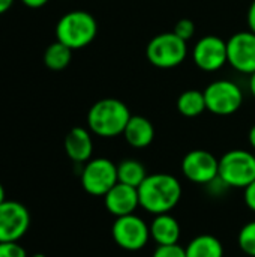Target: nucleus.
Returning a JSON list of instances; mask_svg holds the SVG:
<instances>
[{
	"label": "nucleus",
	"instance_id": "6",
	"mask_svg": "<svg viewBox=\"0 0 255 257\" xmlns=\"http://www.w3.org/2000/svg\"><path fill=\"white\" fill-rule=\"evenodd\" d=\"M206 108L216 116L234 114L243 104L242 89L230 80H215L204 90Z\"/></svg>",
	"mask_w": 255,
	"mask_h": 257
},
{
	"label": "nucleus",
	"instance_id": "4",
	"mask_svg": "<svg viewBox=\"0 0 255 257\" xmlns=\"http://www.w3.org/2000/svg\"><path fill=\"white\" fill-rule=\"evenodd\" d=\"M218 176L228 188H246L255 181V152L233 149L219 158Z\"/></svg>",
	"mask_w": 255,
	"mask_h": 257
},
{
	"label": "nucleus",
	"instance_id": "19",
	"mask_svg": "<svg viewBox=\"0 0 255 257\" xmlns=\"http://www.w3.org/2000/svg\"><path fill=\"white\" fill-rule=\"evenodd\" d=\"M146 178H147V170L138 160L129 158L117 164V179L122 184L138 188Z\"/></svg>",
	"mask_w": 255,
	"mask_h": 257
},
{
	"label": "nucleus",
	"instance_id": "17",
	"mask_svg": "<svg viewBox=\"0 0 255 257\" xmlns=\"http://www.w3.org/2000/svg\"><path fill=\"white\" fill-rule=\"evenodd\" d=\"M186 257H224V247L213 235H198L185 247Z\"/></svg>",
	"mask_w": 255,
	"mask_h": 257
},
{
	"label": "nucleus",
	"instance_id": "7",
	"mask_svg": "<svg viewBox=\"0 0 255 257\" xmlns=\"http://www.w3.org/2000/svg\"><path fill=\"white\" fill-rule=\"evenodd\" d=\"M80 178L86 193L104 197L119 182L117 166L108 158H93L84 164Z\"/></svg>",
	"mask_w": 255,
	"mask_h": 257
},
{
	"label": "nucleus",
	"instance_id": "18",
	"mask_svg": "<svg viewBox=\"0 0 255 257\" xmlns=\"http://www.w3.org/2000/svg\"><path fill=\"white\" fill-rule=\"evenodd\" d=\"M176 107L177 111L185 117H197L207 110L204 93L197 89H189L182 92L177 98Z\"/></svg>",
	"mask_w": 255,
	"mask_h": 257
},
{
	"label": "nucleus",
	"instance_id": "14",
	"mask_svg": "<svg viewBox=\"0 0 255 257\" xmlns=\"http://www.w3.org/2000/svg\"><path fill=\"white\" fill-rule=\"evenodd\" d=\"M65 151L74 163H87L93 154V142L89 130L83 126H74L65 137Z\"/></svg>",
	"mask_w": 255,
	"mask_h": 257
},
{
	"label": "nucleus",
	"instance_id": "5",
	"mask_svg": "<svg viewBox=\"0 0 255 257\" xmlns=\"http://www.w3.org/2000/svg\"><path fill=\"white\" fill-rule=\"evenodd\" d=\"M188 54L186 41L179 38L174 32H165L153 36L147 47V60L161 69H171L183 63Z\"/></svg>",
	"mask_w": 255,
	"mask_h": 257
},
{
	"label": "nucleus",
	"instance_id": "2",
	"mask_svg": "<svg viewBox=\"0 0 255 257\" xmlns=\"http://www.w3.org/2000/svg\"><path fill=\"white\" fill-rule=\"evenodd\" d=\"M131 111L125 102L117 98H102L96 101L87 113V126L98 137L111 139L122 136Z\"/></svg>",
	"mask_w": 255,
	"mask_h": 257
},
{
	"label": "nucleus",
	"instance_id": "12",
	"mask_svg": "<svg viewBox=\"0 0 255 257\" xmlns=\"http://www.w3.org/2000/svg\"><path fill=\"white\" fill-rule=\"evenodd\" d=\"M192 59L197 68L206 72H215L228 63L227 41L219 36L207 35L197 41L192 51Z\"/></svg>",
	"mask_w": 255,
	"mask_h": 257
},
{
	"label": "nucleus",
	"instance_id": "3",
	"mask_svg": "<svg viewBox=\"0 0 255 257\" xmlns=\"http://www.w3.org/2000/svg\"><path fill=\"white\" fill-rule=\"evenodd\" d=\"M98 35V23L87 11H71L56 24L57 41L71 50H80L93 42Z\"/></svg>",
	"mask_w": 255,
	"mask_h": 257
},
{
	"label": "nucleus",
	"instance_id": "26",
	"mask_svg": "<svg viewBox=\"0 0 255 257\" xmlns=\"http://www.w3.org/2000/svg\"><path fill=\"white\" fill-rule=\"evenodd\" d=\"M246 21H248V27H249V30L255 33V0L251 3V6H249V9H248Z\"/></svg>",
	"mask_w": 255,
	"mask_h": 257
},
{
	"label": "nucleus",
	"instance_id": "31",
	"mask_svg": "<svg viewBox=\"0 0 255 257\" xmlns=\"http://www.w3.org/2000/svg\"><path fill=\"white\" fill-rule=\"evenodd\" d=\"M6 200V194H5V188H3V185L0 184V203H3Z\"/></svg>",
	"mask_w": 255,
	"mask_h": 257
},
{
	"label": "nucleus",
	"instance_id": "21",
	"mask_svg": "<svg viewBox=\"0 0 255 257\" xmlns=\"http://www.w3.org/2000/svg\"><path fill=\"white\" fill-rule=\"evenodd\" d=\"M237 244L246 256L255 257V220L246 223L240 229L237 235Z\"/></svg>",
	"mask_w": 255,
	"mask_h": 257
},
{
	"label": "nucleus",
	"instance_id": "23",
	"mask_svg": "<svg viewBox=\"0 0 255 257\" xmlns=\"http://www.w3.org/2000/svg\"><path fill=\"white\" fill-rule=\"evenodd\" d=\"M152 257H186L185 248L179 244L174 245H158Z\"/></svg>",
	"mask_w": 255,
	"mask_h": 257
},
{
	"label": "nucleus",
	"instance_id": "8",
	"mask_svg": "<svg viewBox=\"0 0 255 257\" xmlns=\"http://www.w3.org/2000/svg\"><path fill=\"white\" fill-rule=\"evenodd\" d=\"M111 235L114 242L122 250L140 251L150 239V227L141 217L131 214L116 218L111 227Z\"/></svg>",
	"mask_w": 255,
	"mask_h": 257
},
{
	"label": "nucleus",
	"instance_id": "29",
	"mask_svg": "<svg viewBox=\"0 0 255 257\" xmlns=\"http://www.w3.org/2000/svg\"><path fill=\"white\" fill-rule=\"evenodd\" d=\"M248 142H249L251 148L254 149L255 152V123L251 126V130H249V133H248Z\"/></svg>",
	"mask_w": 255,
	"mask_h": 257
},
{
	"label": "nucleus",
	"instance_id": "25",
	"mask_svg": "<svg viewBox=\"0 0 255 257\" xmlns=\"http://www.w3.org/2000/svg\"><path fill=\"white\" fill-rule=\"evenodd\" d=\"M243 197H245V205H246L252 212H255V181L245 188Z\"/></svg>",
	"mask_w": 255,
	"mask_h": 257
},
{
	"label": "nucleus",
	"instance_id": "27",
	"mask_svg": "<svg viewBox=\"0 0 255 257\" xmlns=\"http://www.w3.org/2000/svg\"><path fill=\"white\" fill-rule=\"evenodd\" d=\"M27 8H32V9H38V8H42L45 6L50 0H21Z\"/></svg>",
	"mask_w": 255,
	"mask_h": 257
},
{
	"label": "nucleus",
	"instance_id": "22",
	"mask_svg": "<svg viewBox=\"0 0 255 257\" xmlns=\"http://www.w3.org/2000/svg\"><path fill=\"white\" fill-rule=\"evenodd\" d=\"M179 38H182L183 41H189L194 35H195V24L192 20L189 18H182L176 23L174 30H173Z\"/></svg>",
	"mask_w": 255,
	"mask_h": 257
},
{
	"label": "nucleus",
	"instance_id": "9",
	"mask_svg": "<svg viewBox=\"0 0 255 257\" xmlns=\"http://www.w3.org/2000/svg\"><path fill=\"white\" fill-rule=\"evenodd\" d=\"M30 227V214L15 200L0 203V242H18Z\"/></svg>",
	"mask_w": 255,
	"mask_h": 257
},
{
	"label": "nucleus",
	"instance_id": "16",
	"mask_svg": "<svg viewBox=\"0 0 255 257\" xmlns=\"http://www.w3.org/2000/svg\"><path fill=\"white\" fill-rule=\"evenodd\" d=\"M149 227H150V238L158 245L179 244L182 229H180L179 221L173 215H170V212L155 215V218Z\"/></svg>",
	"mask_w": 255,
	"mask_h": 257
},
{
	"label": "nucleus",
	"instance_id": "13",
	"mask_svg": "<svg viewBox=\"0 0 255 257\" xmlns=\"http://www.w3.org/2000/svg\"><path fill=\"white\" fill-rule=\"evenodd\" d=\"M104 205L107 211L117 217H125L135 214L137 208L140 206V197L138 190L135 187L117 182L105 196H104Z\"/></svg>",
	"mask_w": 255,
	"mask_h": 257
},
{
	"label": "nucleus",
	"instance_id": "32",
	"mask_svg": "<svg viewBox=\"0 0 255 257\" xmlns=\"http://www.w3.org/2000/svg\"><path fill=\"white\" fill-rule=\"evenodd\" d=\"M32 257H45V254H42V253H36V254H33Z\"/></svg>",
	"mask_w": 255,
	"mask_h": 257
},
{
	"label": "nucleus",
	"instance_id": "30",
	"mask_svg": "<svg viewBox=\"0 0 255 257\" xmlns=\"http://www.w3.org/2000/svg\"><path fill=\"white\" fill-rule=\"evenodd\" d=\"M249 90H251V95L255 98V72L249 75Z\"/></svg>",
	"mask_w": 255,
	"mask_h": 257
},
{
	"label": "nucleus",
	"instance_id": "15",
	"mask_svg": "<svg viewBox=\"0 0 255 257\" xmlns=\"http://www.w3.org/2000/svg\"><path fill=\"white\" fill-rule=\"evenodd\" d=\"M123 137L131 148L144 149L153 142L155 128L147 117L134 114V116H131V119L128 120V123L125 126Z\"/></svg>",
	"mask_w": 255,
	"mask_h": 257
},
{
	"label": "nucleus",
	"instance_id": "1",
	"mask_svg": "<svg viewBox=\"0 0 255 257\" xmlns=\"http://www.w3.org/2000/svg\"><path fill=\"white\" fill-rule=\"evenodd\" d=\"M140 206L149 214H168L182 199V185L177 178L168 173L147 175L137 188Z\"/></svg>",
	"mask_w": 255,
	"mask_h": 257
},
{
	"label": "nucleus",
	"instance_id": "20",
	"mask_svg": "<svg viewBox=\"0 0 255 257\" xmlns=\"http://www.w3.org/2000/svg\"><path fill=\"white\" fill-rule=\"evenodd\" d=\"M72 51L68 45L62 44L60 41H56L50 44L44 53V63L51 71H62L65 69L72 59Z\"/></svg>",
	"mask_w": 255,
	"mask_h": 257
},
{
	"label": "nucleus",
	"instance_id": "11",
	"mask_svg": "<svg viewBox=\"0 0 255 257\" xmlns=\"http://www.w3.org/2000/svg\"><path fill=\"white\" fill-rule=\"evenodd\" d=\"M228 63L237 72L251 75L255 72V33L237 32L227 41Z\"/></svg>",
	"mask_w": 255,
	"mask_h": 257
},
{
	"label": "nucleus",
	"instance_id": "10",
	"mask_svg": "<svg viewBox=\"0 0 255 257\" xmlns=\"http://www.w3.org/2000/svg\"><path fill=\"white\" fill-rule=\"evenodd\" d=\"M219 160L209 151L195 149L188 152L182 160V173L183 176L200 185H207L218 178Z\"/></svg>",
	"mask_w": 255,
	"mask_h": 257
},
{
	"label": "nucleus",
	"instance_id": "28",
	"mask_svg": "<svg viewBox=\"0 0 255 257\" xmlns=\"http://www.w3.org/2000/svg\"><path fill=\"white\" fill-rule=\"evenodd\" d=\"M12 5H14V0H0V15L8 12Z\"/></svg>",
	"mask_w": 255,
	"mask_h": 257
},
{
	"label": "nucleus",
	"instance_id": "24",
	"mask_svg": "<svg viewBox=\"0 0 255 257\" xmlns=\"http://www.w3.org/2000/svg\"><path fill=\"white\" fill-rule=\"evenodd\" d=\"M0 257H27V253L18 242H0Z\"/></svg>",
	"mask_w": 255,
	"mask_h": 257
}]
</instances>
